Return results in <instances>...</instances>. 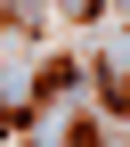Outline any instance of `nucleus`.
<instances>
[{
	"instance_id": "nucleus-4",
	"label": "nucleus",
	"mask_w": 130,
	"mask_h": 147,
	"mask_svg": "<svg viewBox=\"0 0 130 147\" xmlns=\"http://www.w3.org/2000/svg\"><path fill=\"white\" fill-rule=\"evenodd\" d=\"M98 8H106V0H57V16H73V25H89Z\"/></svg>"
},
{
	"instance_id": "nucleus-2",
	"label": "nucleus",
	"mask_w": 130,
	"mask_h": 147,
	"mask_svg": "<svg viewBox=\"0 0 130 147\" xmlns=\"http://www.w3.org/2000/svg\"><path fill=\"white\" fill-rule=\"evenodd\" d=\"M98 90H106L114 115H130V65H98Z\"/></svg>"
},
{
	"instance_id": "nucleus-3",
	"label": "nucleus",
	"mask_w": 130,
	"mask_h": 147,
	"mask_svg": "<svg viewBox=\"0 0 130 147\" xmlns=\"http://www.w3.org/2000/svg\"><path fill=\"white\" fill-rule=\"evenodd\" d=\"M65 147H106V123H73V131H65Z\"/></svg>"
},
{
	"instance_id": "nucleus-1",
	"label": "nucleus",
	"mask_w": 130,
	"mask_h": 147,
	"mask_svg": "<svg viewBox=\"0 0 130 147\" xmlns=\"http://www.w3.org/2000/svg\"><path fill=\"white\" fill-rule=\"evenodd\" d=\"M73 74H81V65H73V57H49L41 74H33V98L49 106V98H57V90H73Z\"/></svg>"
}]
</instances>
